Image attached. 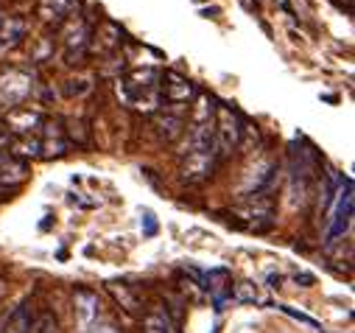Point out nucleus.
Returning a JSON list of instances; mask_svg holds the SVG:
<instances>
[{
	"instance_id": "f257e3e1",
	"label": "nucleus",
	"mask_w": 355,
	"mask_h": 333,
	"mask_svg": "<svg viewBox=\"0 0 355 333\" xmlns=\"http://www.w3.org/2000/svg\"><path fill=\"white\" fill-rule=\"evenodd\" d=\"M241 118H238V112L235 110H230V107H216V121H213V126H216V157L218 160H224V157H230L238 146H241Z\"/></svg>"
},
{
	"instance_id": "f03ea898",
	"label": "nucleus",
	"mask_w": 355,
	"mask_h": 333,
	"mask_svg": "<svg viewBox=\"0 0 355 333\" xmlns=\"http://www.w3.org/2000/svg\"><path fill=\"white\" fill-rule=\"evenodd\" d=\"M333 199H336V213H333V219H327V244H333L336 238H341L349 230V221H352V180H341Z\"/></svg>"
},
{
	"instance_id": "7ed1b4c3",
	"label": "nucleus",
	"mask_w": 355,
	"mask_h": 333,
	"mask_svg": "<svg viewBox=\"0 0 355 333\" xmlns=\"http://www.w3.org/2000/svg\"><path fill=\"white\" fill-rule=\"evenodd\" d=\"M216 165H218L216 151H191L180 162V177L188 185H202L216 174Z\"/></svg>"
},
{
	"instance_id": "20e7f679",
	"label": "nucleus",
	"mask_w": 355,
	"mask_h": 333,
	"mask_svg": "<svg viewBox=\"0 0 355 333\" xmlns=\"http://www.w3.org/2000/svg\"><path fill=\"white\" fill-rule=\"evenodd\" d=\"M159 81H162L159 90H162V99H165L168 107H185V104H191V99L196 96L193 81L185 78L182 73H176V70H168Z\"/></svg>"
},
{
	"instance_id": "39448f33",
	"label": "nucleus",
	"mask_w": 355,
	"mask_h": 333,
	"mask_svg": "<svg viewBox=\"0 0 355 333\" xmlns=\"http://www.w3.org/2000/svg\"><path fill=\"white\" fill-rule=\"evenodd\" d=\"M6 126L15 135H31V132H37L42 126V115L34 112V110H26V107H15L6 115Z\"/></svg>"
},
{
	"instance_id": "423d86ee",
	"label": "nucleus",
	"mask_w": 355,
	"mask_h": 333,
	"mask_svg": "<svg viewBox=\"0 0 355 333\" xmlns=\"http://www.w3.org/2000/svg\"><path fill=\"white\" fill-rule=\"evenodd\" d=\"M31 319H34V305H31V300H26V302H20V305L9 314V319L3 322L0 333H28Z\"/></svg>"
},
{
	"instance_id": "0eeeda50",
	"label": "nucleus",
	"mask_w": 355,
	"mask_h": 333,
	"mask_svg": "<svg viewBox=\"0 0 355 333\" xmlns=\"http://www.w3.org/2000/svg\"><path fill=\"white\" fill-rule=\"evenodd\" d=\"M182 129H185V118H180V115L162 112V115L154 118V132H157L159 140H168V143L180 140L182 137Z\"/></svg>"
},
{
	"instance_id": "6e6552de",
	"label": "nucleus",
	"mask_w": 355,
	"mask_h": 333,
	"mask_svg": "<svg viewBox=\"0 0 355 333\" xmlns=\"http://www.w3.org/2000/svg\"><path fill=\"white\" fill-rule=\"evenodd\" d=\"M26 37V20L23 17H6L0 20V48H12Z\"/></svg>"
},
{
	"instance_id": "1a4fd4ad",
	"label": "nucleus",
	"mask_w": 355,
	"mask_h": 333,
	"mask_svg": "<svg viewBox=\"0 0 355 333\" xmlns=\"http://www.w3.org/2000/svg\"><path fill=\"white\" fill-rule=\"evenodd\" d=\"M143 330L146 333H180L173 316H168V311H162V308H157V311L143 316Z\"/></svg>"
},
{
	"instance_id": "9d476101",
	"label": "nucleus",
	"mask_w": 355,
	"mask_h": 333,
	"mask_svg": "<svg viewBox=\"0 0 355 333\" xmlns=\"http://www.w3.org/2000/svg\"><path fill=\"white\" fill-rule=\"evenodd\" d=\"M76 300H78V311H81V325H93L96 319H98V314H101V302H98V297L93 294V291H78L76 294Z\"/></svg>"
},
{
	"instance_id": "9b49d317",
	"label": "nucleus",
	"mask_w": 355,
	"mask_h": 333,
	"mask_svg": "<svg viewBox=\"0 0 355 333\" xmlns=\"http://www.w3.org/2000/svg\"><path fill=\"white\" fill-rule=\"evenodd\" d=\"M73 9V0H40L37 15L42 20H53V17H64Z\"/></svg>"
},
{
	"instance_id": "f8f14e48",
	"label": "nucleus",
	"mask_w": 355,
	"mask_h": 333,
	"mask_svg": "<svg viewBox=\"0 0 355 333\" xmlns=\"http://www.w3.org/2000/svg\"><path fill=\"white\" fill-rule=\"evenodd\" d=\"M28 333H59V319L53 316V311H40L34 314Z\"/></svg>"
},
{
	"instance_id": "ddd939ff",
	"label": "nucleus",
	"mask_w": 355,
	"mask_h": 333,
	"mask_svg": "<svg viewBox=\"0 0 355 333\" xmlns=\"http://www.w3.org/2000/svg\"><path fill=\"white\" fill-rule=\"evenodd\" d=\"M110 289H112V294L129 308V311H137V297L129 291V286H121V283H110Z\"/></svg>"
},
{
	"instance_id": "4468645a",
	"label": "nucleus",
	"mask_w": 355,
	"mask_h": 333,
	"mask_svg": "<svg viewBox=\"0 0 355 333\" xmlns=\"http://www.w3.org/2000/svg\"><path fill=\"white\" fill-rule=\"evenodd\" d=\"M280 311H283V314H288L291 319H297V322H302V325L313 327V330H324V327H322V322H316L313 316H308V314H302V311H297V308H291V305H280Z\"/></svg>"
},
{
	"instance_id": "2eb2a0df",
	"label": "nucleus",
	"mask_w": 355,
	"mask_h": 333,
	"mask_svg": "<svg viewBox=\"0 0 355 333\" xmlns=\"http://www.w3.org/2000/svg\"><path fill=\"white\" fill-rule=\"evenodd\" d=\"M235 297L241 300V302H257L260 297H257V289L252 286V283H238L235 286Z\"/></svg>"
},
{
	"instance_id": "dca6fc26",
	"label": "nucleus",
	"mask_w": 355,
	"mask_h": 333,
	"mask_svg": "<svg viewBox=\"0 0 355 333\" xmlns=\"http://www.w3.org/2000/svg\"><path fill=\"white\" fill-rule=\"evenodd\" d=\"M15 151H20V154H26V157H40V151H42V143L40 140H23V143H15Z\"/></svg>"
},
{
	"instance_id": "f3484780",
	"label": "nucleus",
	"mask_w": 355,
	"mask_h": 333,
	"mask_svg": "<svg viewBox=\"0 0 355 333\" xmlns=\"http://www.w3.org/2000/svg\"><path fill=\"white\" fill-rule=\"evenodd\" d=\"M87 333H123V330H121L115 322H110V319H96L93 327L87 330Z\"/></svg>"
},
{
	"instance_id": "a211bd4d",
	"label": "nucleus",
	"mask_w": 355,
	"mask_h": 333,
	"mask_svg": "<svg viewBox=\"0 0 355 333\" xmlns=\"http://www.w3.org/2000/svg\"><path fill=\"white\" fill-rule=\"evenodd\" d=\"M294 280H297L302 289H311V286L316 283V278H313V275H308V272H297V275H294Z\"/></svg>"
},
{
	"instance_id": "6ab92c4d",
	"label": "nucleus",
	"mask_w": 355,
	"mask_h": 333,
	"mask_svg": "<svg viewBox=\"0 0 355 333\" xmlns=\"http://www.w3.org/2000/svg\"><path fill=\"white\" fill-rule=\"evenodd\" d=\"M143 216H146V235H154V232H157V221H154V213H151V210H143Z\"/></svg>"
},
{
	"instance_id": "aec40b11",
	"label": "nucleus",
	"mask_w": 355,
	"mask_h": 333,
	"mask_svg": "<svg viewBox=\"0 0 355 333\" xmlns=\"http://www.w3.org/2000/svg\"><path fill=\"white\" fill-rule=\"evenodd\" d=\"M266 283H269V289H280L283 286V278L280 275H269V278H266Z\"/></svg>"
},
{
	"instance_id": "412c9836",
	"label": "nucleus",
	"mask_w": 355,
	"mask_h": 333,
	"mask_svg": "<svg viewBox=\"0 0 355 333\" xmlns=\"http://www.w3.org/2000/svg\"><path fill=\"white\" fill-rule=\"evenodd\" d=\"M6 291H9V283H6V278H3V275H0V302H3Z\"/></svg>"
}]
</instances>
